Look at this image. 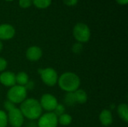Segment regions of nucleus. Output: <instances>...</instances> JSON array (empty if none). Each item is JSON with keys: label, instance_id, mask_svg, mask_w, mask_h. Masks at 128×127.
<instances>
[{"label": "nucleus", "instance_id": "7", "mask_svg": "<svg viewBox=\"0 0 128 127\" xmlns=\"http://www.w3.org/2000/svg\"><path fill=\"white\" fill-rule=\"evenodd\" d=\"M58 117L53 112H48L39 118L38 127H57Z\"/></svg>", "mask_w": 128, "mask_h": 127}, {"label": "nucleus", "instance_id": "22", "mask_svg": "<svg viewBox=\"0 0 128 127\" xmlns=\"http://www.w3.org/2000/svg\"><path fill=\"white\" fill-rule=\"evenodd\" d=\"M82 44L80 43H76L72 46V50L76 54H80L82 51Z\"/></svg>", "mask_w": 128, "mask_h": 127}, {"label": "nucleus", "instance_id": "17", "mask_svg": "<svg viewBox=\"0 0 128 127\" xmlns=\"http://www.w3.org/2000/svg\"><path fill=\"white\" fill-rule=\"evenodd\" d=\"M58 121L61 125L63 126H68L72 122V117L68 114H63L58 118Z\"/></svg>", "mask_w": 128, "mask_h": 127}, {"label": "nucleus", "instance_id": "1", "mask_svg": "<svg viewBox=\"0 0 128 127\" xmlns=\"http://www.w3.org/2000/svg\"><path fill=\"white\" fill-rule=\"evenodd\" d=\"M20 111L22 115L29 120H36L41 116L42 108L35 99H26L20 106Z\"/></svg>", "mask_w": 128, "mask_h": 127}, {"label": "nucleus", "instance_id": "3", "mask_svg": "<svg viewBox=\"0 0 128 127\" xmlns=\"http://www.w3.org/2000/svg\"><path fill=\"white\" fill-rule=\"evenodd\" d=\"M73 35L78 43H86L91 37V31L86 23L78 22L73 28Z\"/></svg>", "mask_w": 128, "mask_h": 127}, {"label": "nucleus", "instance_id": "4", "mask_svg": "<svg viewBox=\"0 0 128 127\" xmlns=\"http://www.w3.org/2000/svg\"><path fill=\"white\" fill-rule=\"evenodd\" d=\"M8 101L14 103H22L27 96V90L24 86L14 85L10 88L8 92Z\"/></svg>", "mask_w": 128, "mask_h": 127}, {"label": "nucleus", "instance_id": "25", "mask_svg": "<svg viewBox=\"0 0 128 127\" xmlns=\"http://www.w3.org/2000/svg\"><path fill=\"white\" fill-rule=\"evenodd\" d=\"M116 1L120 5H127L128 3V0H116Z\"/></svg>", "mask_w": 128, "mask_h": 127}, {"label": "nucleus", "instance_id": "19", "mask_svg": "<svg viewBox=\"0 0 128 127\" xmlns=\"http://www.w3.org/2000/svg\"><path fill=\"white\" fill-rule=\"evenodd\" d=\"M64 101H65L66 104L68 105V106H73L75 103H76V100H75V97H74V92L73 93H68L65 96Z\"/></svg>", "mask_w": 128, "mask_h": 127}, {"label": "nucleus", "instance_id": "16", "mask_svg": "<svg viewBox=\"0 0 128 127\" xmlns=\"http://www.w3.org/2000/svg\"><path fill=\"white\" fill-rule=\"evenodd\" d=\"M32 4L38 9H46L52 4V0H32Z\"/></svg>", "mask_w": 128, "mask_h": 127}, {"label": "nucleus", "instance_id": "23", "mask_svg": "<svg viewBox=\"0 0 128 127\" xmlns=\"http://www.w3.org/2000/svg\"><path fill=\"white\" fill-rule=\"evenodd\" d=\"M63 3L69 7H73L77 4L78 3V0H62Z\"/></svg>", "mask_w": 128, "mask_h": 127}, {"label": "nucleus", "instance_id": "15", "mask_svg": "<svg viewBox=\"0 0 128 127\" xmlns=\"http://www.w3.org/2000/svg\"><path fill=\"white\" fill-rule=\"evenodd\" d=\"M28 82V76L25 72H20L16 75V83H18V85L26 86Z\"/></svg>", "mask_w": 128, "mask_h": 127}, {"label": "nucleus", "instance_id": "12", "mask_svg": "<svg viewBox=\"0 0 128 127\" xmlns=\"http://www.w3.org/2000/svg\"><path fill=\"white\" fill-rule=\"evenodd\" d=\"M100 121L101 124L104 127H108L112 124V115L110 111L107 109H104L100 114Z\"/></svg>", "mask_w": 128, "mask_h": 127}, {"label": "nucleus", "instance_id": "6", "mask_svg": "<svg viewBox=\"0 0 128 127\" xmlns=\"http://www.w3.org/2000/svg\"><path fill=\"white\" fill-rule=\"evenodd\" d=\"M42 81L48 86H54L58 82V74L56 71L50 67L39 70Z\"/></svg>", "mask_w": 128, "mask_h": 127}, {"label": "nucleus", "instance_id": "21", "mask_svg": "<svg viewBox=\"0 0 128 127\" xmlns=\"http://www.w3.org/2000/svg\"><path fill=\"white\" fill-rule=\"evenodd\" d=\"M18 4L20 7L26 9L29 7L32 4V0H19Z\"/></svg>", "mask_w": 128, "mask_h": 127}, {"label": "nucleus", "instance_id": "5", "mask_svg": "<svg viewBox=\"0 0 128 127\" xmlns=\"http://www.w3.org/2000/svg\"><path fill=\"white\" fill-rule=\"evenodd\" d=\"M8 120L12 127H21L24 122V116L20 109L14 106L8 111Z\"/></svg>", "mask_w": 128, "mask_h": 127}, {"label": "nucleus", "instance_id": "8", "mask_svg": "<svg viewBox=\"0 0 128 127\" xmlns=\"http://www.w3.org/2000/svg\"><path fill=\"white\" fill-rule=\"evenodd\" d=\"M40 104L42 109L50 112L55 110V109L56 108L58 103L57 99L53 95L50 94H46L42 96Z\"/></svg>", "mask_w": 128, "mask_h": 127}, {"label": "nucleus", "instance_id": "2", "mask_svg": "<svg viewBox=\"0 0 128 127\" xmlns=\"http://www.w3.org/2000/svg\"><path fill=\"white\" fill-rule=\"evenodd\" d=\"M59 87L68 93H73L76 91L80 85V79L79 76L74 73L67 72L63 73L58 79Z\"/></svg>", "mask_w": 128, "mask_h": 127}, {"label": "nucleus", "instance_id": "10", "mask_svg": "<svg viewBox=\"0 0 128 127\" xmlns=\"http://www.w3.org/2000/svg\"><path fill=\"white\" fill-rule=\"evenodd\" d=\"M0 82L6 87L16 85V75L10 71L3 72L0 74Z\"/></svg>", "mask_w": 128, "mask_h": 127}, {"label": "nucleus", "instance_id": "24", "mask_svg": "<svg viewBox=\"0 0 128 127\" xmlns=\"http://www.w3.org/2000/svg\"><path fill=\"white\" fill-rule=\"evenodd\" d=\"M7 64H8L7 61L3 58H0V72L4 70V69L7 67Z\"/></svg>", "mask_w": 128, "mask_h": 127}, {"label": "nucleus", "instance_id": "11", "mask_svg": "<svg viewBox=\"0 0 128 127\" xmlns=\"http://www.w3.org/2000/svg\"><path fill=\"white\" fill-rule=\"evenodd\" d=\"M42 50L39 46H32L28 48L26 51V58L31 61H37L42 56Z\"/></svg>", "mask_w": 128, "mask_h": 127}, {"label": "nucleus", "instance_id": "18", "mask_svg": "<svg viewBox=\"0 0 128 127\" xmlns=\"http://www.w3.org/2000/svg\"><path fill=\"white\" fill-rule=\"evenodd\" d=\"M8 123V115L4 111L0 110V127H6Z\"/></svg>", "mask_w": 128, "mask_h": 127}, {"label": "nucleus", "instance_id": "20", "mask_svg": "<svg viewBox=\"0 0 128 127\" xmlns=\"http://www.w3.org/2000/svg\"><path fill=\"white\" fill-rule=\"evenodd\" d=\"M64 111H65V109H64V106L63 105H61V104H58L56 108L55 109V110L53 111L54 114L58 117L61 116L62 115L64 114Z\"/></svg>", "mask_w": 128, "mask_h": 127}, {"label": "nucleus", "instance_id": "13", "mask_svg": "<svg viewBox=\"0 0 128 127\" xmlns=\"http://www.w3.org/2000/svg\"><path fill=\"white\" fill-rule=\"evenodd\" d=\"M74 94L75 97L76 103H80V104H83L86 103L88 100V96L85 91L82 89H77L76 91L74 92Z\"/></svg>", "mask_w": 128, "mask_h": 127}, {"label": "nucleus", "instance_id": "27", "mask_svg": "<svg viewBox=\"0 0 128 127\" xmlns=\"http://www.w3.org/2000/svg\"><path fill=\"white\" fill-rule=\"evenodd\" d=\"M4 1H14V0H4Z\"/></svg>", "mask_w": 128, "mask_h": 127}, {"label": "nucleus", "instance_id": "14", "mask_svg": "<svg viewBox=\"0 0 128 127\" xmlns=\"http://www.w3.org/2000/svg\"><path fill=\"white\" fill-rule=\"evenodd\" d=\"M118 113L119 117L124 121L128 122V106L127 104L123 103L120 104L118 107Z\"/></svg>", "mask_w": 128, "mask_h": 127}, {"label": "nucleus", "instance_id": "26", "mask_svg": "<svg viewBox=\"0 0 128 127\" xmlns=\"http://www.w3.org/2000/svg\"><path fill=\"white\" fill-rule=\"evenodd\" d=\"M2 48H3V44H2V41L0 40V52L2 51Z\"/></svg>", "mask_w": 128, "mask_h": 127}, {"label": "nucleus", "instance_id": "9", "mask_svg": "<svg viewBox=\"0 0 128 127\" xmlns=\"http://www.w3.org/2000/svg\"><path fill=\"white\" fill-rule=\"evenodd\" d=\"M15 28L13 25L4 23L0 25V40H8L12 39L15 35Z\"/></svg>", "mask_w": 128, "mask_h": 127}]
</instances>
